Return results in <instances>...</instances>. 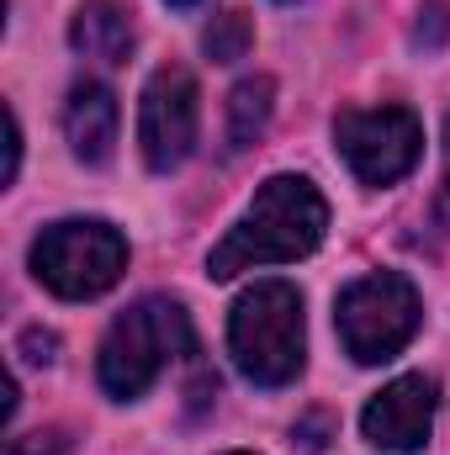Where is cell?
<instances>
[{
	"mask_svg": "<svg viewBox=\"0 0 450 455\" xmlns=\"http://www.w3.org/2000/svg\"><path fill=\"white\" fill-rule=\"evenodd\" d=\"M446 159H450V116H446ZM446 180H450V175H446Z\"/></svg>",
	"mask_w": 450,
	"mask_h": 455,
	"instance_id": "obj_17",
	"label": "cell"
},
{
	"mask_svg": "<svg viewBox=\"0 0 450 455\" xmlns=\"http://www.w3.org/2000/svg\"><path fill=\"white\" fill-rule=\"evenodd\" d=\"M270 107H276V80L254 75V80L233 85V96H228V143H233V148H249V143L265 132Z\"/></svg>",
	"mask_w": 450,
	"mask_h": 455,
	"instance_id": "obj_11",
	"label": "cell"
},
{
	"mask_svg": "<svg viewBox=\"0 0 450 455\" xmlns=\"http://www.w3.org/2000/svg\"><path fill=\"white\" fill-rule=\"evenodd\" d=\"M228 349L244 381L254 387H286L302 371L308 323H302V291L292 281H254L228 318Z\"/></svg>",
	"mask_w": 450,
	"mask_h": 455,
	"instance_id": "obj_2",
	"label": "cell"
},
{
	"mask_svg": "<svg viewBox=\"0 0 450 455\" xmlns=\"http://www.w3.org/2000/svg\"><path fill=\"white\" fill-rule=\"evenodd\" d=\"M16 164H21V127L16 112H5V180H16Z\"/></svg>",
	"mask_w": 450,
	"mask_h": 455,
	"instance_id": "obj_15",
	"label": "cell"
},
{
	"mask_svg": "<svg viewBox=\"0 0 450 455\" xmlns=\"http://www.w3.org/2000/svg\"><path fill=\"white\" fill-rule=\"evenodd\" d=\"M170 5H202V0H170Z\"/></svg>",
	"mask_w": 450,
	"mask_h": 455,
	"instance_id": "obj_18",
	"label": "cell"
},
{
	"mask_svg": "<svg viewBox=\"0 0 450 455\" xmlns=\"http://www.w3.org/2000/svg\"><path fill=\"white\" fill-rule=\"evenodd\" d=\"M138 148L154 175H170L197 148V80L181 64H165L149 75L138 101Z\"/></svg>",
	"mask_w": 450,
	"mask_h": 455,
	"instance_id": "obj_7",
	"label": "cell"
},
{
	"mask_svg": "<svg viewBox=\"0 0 450 455\" xmlns=\"http://www.w3.org/2000/svg\"><path fill=\"white\" fill-rule=\"evenodd\" d=\"M329 233V202L318 196V186L308 175H270L249 212L228 228V238L207 254V275L233 281L238 270H260V265H292L302 254H313Z\"/></svg>",
	"mask_w": 450,
	"mask_h": 455,
	"instance_id": "obj_1",
	"label": "cell"
},
{
	"mask_svg": "<svg viewBox=\"0 0 450 455\" xmlns=\"http://www.w3.org/2000/svg\"><path fill=\"white\" fill-rule=\"evenodd\" d=\"M249 43H254V27H249L244 11H223V16H213V27L202 32V48H207V59H218V64L244 59Z\"/></svg>",
	"mask_w": 450,
	"mask_h": 455,
	"instance_id": "obj_12",
	"label": "cell"
},
{
	"mask_svg": "<svg viewBox=\"0 0 450 455\" xmlns=\"http://www.w3.org/2000/svg\"><path fill=\"white\" fill-rule=\"evenodd\" d=\"M64 451H69L64 429H37V435H21V440H5V455H64Z\"/></svg>",
	"mask_w": 450,
	"mask_h": 455,
	"instance_id": "obj_13",
	"label": "cell"
},
{
	"mask_svg": "<svg viewBox=\"0 0 450 455\" xmlns=\"http://www.w3.org/2000/svg\"><path fill=\"white\" fill-rule=\"evenodd\" d=\"M69 43L75 53L96 59V64H127L133 43H138V27H133V5L127 0H85L69 21Z\"/></svg>",
	"mask_w": 450,
	"mask_h": 455,
	"instance_id": "obj_10",
	"label": "cell"
},
{
	"mask_svg": "<svg viewBox=\"0 0 450 455\" xmlns=\"http://www.w3.org/2000/svg\"><path fill=\"white\" fill-rule=\"evenodd\" d=\"M186 349H191V318H186V307L175 297H143V302H133L107 329L101 355H96V381H101L107 397L133 403Z\"/></svg>",
	"mask_w": 450,
	"mask_h": 455,
	"instance_id": "obj_3",
	"label": "cell"
},
{
	"mask_svg": "<svg viewBox=\"0 0 450 455\" xmlns=\"http://www.w3.org/2000/svg\"><path fill=\"white\" fill-rule=\"evenodd\" d=\"M419 291L408 275L398 270H371L360 281H350L334 302V323H339V344L355 365H382L392 360L403 344L419 334Z\"/></svg>",
	"mask_w": 450,
	"mask_h": 455,
	"instance_id": "obj_5",
	"label": "cell"
},
{
	"mask_svg": "<svg viewBox=\"0 0 450 455\" xmlns=\"http://www.w3.org/2000/svg\"><path fill=\"white\" fill-rule=\"evenodd\" d=\"M233 455H244V451H233Z\"/></svg>",
	"mask_w": 450,
	"mask_h": 455,
	"instance_id": "obj_19",
	"label": "cell"
},
{
	"mask_svg": "<svg viewBox=\"0 0 450 455\" xmlns=\"http://www.w3.org/2000/svg\"><path fill=\"white\" fill-rule=\"evenodd\" d=\"M435 376L414 371V376H398L387 381L366 413H360V435L376 445V451H392V455H414L424 451L430 429H435Z\"/></svg>",
	"mask_w": 450,
	"mask_h": 455,
	"instance_id": "obj_8",
	"label": "cell"
},
{
	"mask_svg": "<svg viewBox=\"0 0 450 455\" xmlns=\"http://www.w3.org/2000/svg\"><path fill=\"white\" fill-rule=\"evenodd\" d=\"M334 143L355 180L366 186H392L403 180L419 154H424V122L408 107H360L334 116Z\"/></svg>",
	"mask_w": 450,
	"mask_h": 455,
	"instance_id": "obj_6",
	"label": "cell"
},
{
	"mask_svg": "<svg viewBox=\"0 0 450 455\" xmlns=\"http://www.w3.org/2000/svg\"><path fill=\"white\" fill-rule=\"evenodd\" d=\"M446 27H450V16H446V5L435 0V5H424V11H419V27H414V43H424V48H440V37H446Z\"/></svg>",
	"mask_w": 450,
	"mask_h": 455,
	"instance_id": "obj_14",
	"label": "cell"
},
{
	"mask_svg": "<svg viewBox=\"0 0 450 455\" xmlns=\"http://www.w3.org/2000/svg\"><path fill=\"white\" fill-rule=\"evenodd\" d=\"M324 435H329V419H324V413H318V419H313L308 429H297V440H302V455L324 451ZM297 440H292V445H297Z\"/></svg>",
	"mask_w": 450,
	"mask_h": 455,
	"instance_id": "obj_16",
	"label": "cell"
},
{
	"mask_svg": "<svg viewBox=\"0 0 450 455\" xmlns=\"http://www.w3.org/2000/svg\"><path fill=\"white\" fill-rule=\"evenodd\" d=\"M64 138H69V154L91 170H101L117 154V96L101 80H80L69 91V107H64Z\"/></svg>",
	"mask_w": 450,
	"mask_h": 455,
	"instance_id": "obj_9",
	"label": "cell"
},
{
	"mask_svg": "<svg viewBox=\"0 0 450 455\" xmlns=\"http://www.w3.org/2000/svg\"><path fill=\"white\" fill-rule=\"evenodd\" d=\"M122 270H127V238L101 218L48 223L32 243V275L64 302H85V297L112 291Z\"/></svg>",
	"mask_w": 450,
	"mask_h": 455,
	"instance_id": "obj_4",
	"label": "cell"
}]
</instances>
